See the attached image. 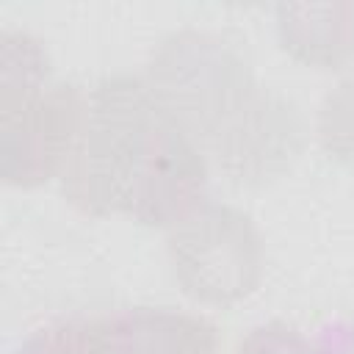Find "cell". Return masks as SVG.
<instances>
[{"instance_id": "obj_1", "label": "cell", "mask_w": 354, "mask_h": 354, "mask_svg": "<svg viewBox=\"0 0 354 354\" xmlns=\"http://www.w3.org/2000/svg\"><path fill=\"white\" fill-rule=\"evenodd\" d=\"M144 80L232 185H268L304 152L307 119L296 100L260 83L246 50L224 33L180 28L163 36Z\"/></svg>"}, {"instance_id": "obj_2", "label": "cell", "mask_w": 354, "mask_h": 354, "mask_svg": "<svg viewBox=\"0 0 354 354\" xmlns=\"http://www.w3.org/2000/svg\"><path fill=\"white\" fill-rule=\"evenodd\" d=\"M61 191L86 216L119 213L171 230L207 202V158L155 100L144 75L113 72L88 91Z\"/></svg>"}, {"instance_id": "obj_3", "label": "cell", "mask_w": 354, "mask_h": 354, "mask_svg": "<svg viewBox=\"0 0 354 354\" xmlns=\"http://www.w3.org/2000/svg\"><path fill=\"white\" fill-rule=\"evenodd\" d=\"M171 277L180 290L213 307L249 299L263 277V238L254 221L224 202H205L166 238Z\"/></svg>"}, {"instance_id": "obj_4", "label": "cell", "mask_w": 354, "mask_h": 354, "mask_svg": "<svg viewBox=\"0 0 354 354\" xmlns=\"http://www.w3.org/2000/svg\"><path fill=\"white\" fill-rule=\"evenodd\" d=\"M88 113V94L75 83H50L0 102V177L36 188L61 177Z\"/></svg>"}, {"instance_id": "obj_5", "label": "cell", "mask_w": 354, "mask_h": 354, "mask_svg": "<svg viewBox=\"0 0 354 354\" xmlns=\"http://www.w3.org/2000/svg\"><path fill=\"white\" fill-rule=\"evenodd\" d=\"M277 36L296 64L337 69L354 55V3H279Z\"/></svg>"}, {"instance_id": "obj_6", "label": "cell", "mask_w": 354, "mask_h": 354, "mask_svg": "<svg viewBox=\"0 0 354 354\" xmlns=\"http://www.w3.org/2000/svg\"><path fill=\"white\" fill-rule=\"evenodd\" d=\"M113 354H216V326L169 307H133L102 315Z\"/></svg>"}, {"instance_id": "obj_7", "label": "cell", "mask_w": 354, "mask_h": 354, "mask_svg": "<svg viewBox=\"0 0 354 354\" xmlns=\"http://www.w3.org/2000/svg\"><path fill=\"white\" fill-rule=\"evenodd\" d=\"M53 61L44 41L19 28H3L0 36V102L33 94L50 86Z\"/></svg>"}, {"instance_id": "obj_8", "label": "cell", "mask_w": 354, "mask_h": 354, "mask_svg": "<svg viewBox=\"0 0 354 354\" xmlns=\"http://www.w3.org/2000/svg\"><path fill=\"white\" fill-rule=\"evenodd\" d=\"M17 354H113L100 318H58L36 326L19 346Z\"/></svg>"}, {"instance_id": "obj_9", "label": "cell", "mask_w": 354, "mask_h": 354, "mask_svg": "<svg viewBox=\"0 0 354 354\" xmlns=\"http://www.w3.org/2000/svg\"><path fill=\"white\" fill-rule=\"evenodd\" d=\"M315 133L321 149L332 160L354 166V69L326 91L318 108Z\"/></svg>"}, {"instance_id": "obj_10", "label": "cell", "mask_w": 354, "mask_h": 354, "mask_svg": "<svg viewBox=\"0 0 354 354\" xmlns=\"http://www.w3.org/2000/svg\"><path fill=\"white\" fill-rule=\"evenodd\" d=\"M235 354H310V340L282 321H268L249 329Z\"/></svg>"}, {"instance_id": "obj_11", "label": "cell", "mask_w": 354, "mask_h": 354, "mask_svg": "<svg viewBox=\"0 0 354 354\" xmlns=\"http://www.w3.org/2000/svg\"><path fill=\"white\" fill-rule=\"evenodd\" d=\"M310 354H354V324L335 321L326 324L315 340H310Z\"/></svg>"}]
</instances>
